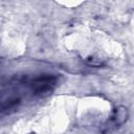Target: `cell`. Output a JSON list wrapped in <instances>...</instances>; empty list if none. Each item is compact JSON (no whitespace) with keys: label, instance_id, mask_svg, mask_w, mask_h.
Segmentation results:
<instances>
[{"label":"cell","instance_id":"1","mask_svg":"<svg viewBox=\"0 0 134 134\" xmlns=\"http://www.w3.org/2000/svg\"><path fill=\"white\" fill-rule=\"evenodd\" d=\"M55 83H57L55 76L51 74H43V75L36 77L32 81L31 89L35 94L44 95L46 93H49L53 89Z\"/></svg>","mask_w":134,"mask_h":134},{"label":"cell","instance_id":"2","mask_svg":"<svg viewBox=\"0 0 134 134\" xmlns=\"http://www.w3.org/2000/svg\"><path fill=\"white\" fill-rule=\"evenodd\" d=\"M128 116H129V112H128L127 108H125V107L116 108V110L112 116V120H113L114 126L122 125L128 119Z\"/></svg>","mask_w":134,"mask_h":134}]
</instances>
